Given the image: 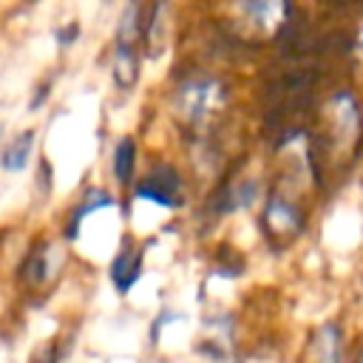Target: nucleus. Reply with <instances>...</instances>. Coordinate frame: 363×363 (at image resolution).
<instances>
[{"label": "nucleus", "instance_id": "obj_2", "mask_svg": "<svg viewBox=\"0 0 363 363\" xmlns=\"http://www.w3.org/2000/svg\"><path fill=\"white\" fill-rule=\"evenodd\" d=\"M230 11L255 37H275L289 23V0H230Z\"/></svg>", "mask_w": 363, "mask_h": 363}, {"label": "nucleus", "instance_id": "obj_11", "mask_svg": "<svg viewBox=\"0 0 363 363\" xmlns=\"http://www.w3.org/2000/svg\"><path fill=\"white\" fill-rule=\"evenodd\" d=\"M45 275H48V247H37L23 264V278L31 284H40L45 281Z\"/></svg>", "mask_w": 363, "mask_h": 363}, {"label": "nucleus", "instance_id": "obj_10", "mask_svg": "<svg viewBox=\"0 0 363 363\" xmlns=\"http://www.w3.org/2000/svg\"><path fill=\"white\" fill-rule=\"evenodd\" d=\"M133 164H136V142L130 136L119 139V145L113 147V176L128 184L130 176H133Z\"/></svg>", "mask_w": 363, "mask_h": 363}, {"label": "nucleus", "instance_id": "obj_6", "mask_svg": "<svg viewBox=\"0 0 363 363\" xmlns=\"http://www.w3.org/2000/svg\"><path fill=\"white\" fill-rule=\"evenodd\" d=\"M303 224V216L301 210L281 193H272L267 199V207H264V227L269 230V235H278V238H292Z\"/></svg>", "mask_w": 363, "mask_h": 363}, {"label": "nucleus", "instance_id": "obj_4", "mask_svg": "<svg viewBox=\"0 0 363 363\" xmlns=\"http://www.w3.org/2000/svg\"><path fill=\"white\" fill-rule=\"evenodd\" d=\"M329 128H332V136L340 147H352V142L360 136V108H357V99L349 94V91H337L332 99H329Z\"/></svg>", "mask_w": 363, "mask_h": 363}, {"label": "nucleus", "instance_id": "obj_8", "mask_svg": "<svg viewBox=\"0 0 363 363\" xmlns=\"http://www.w3.org/2000/svg\"><path fill=\"white\" fill-rule=\"evenodd\" d=\"M312 363H340V335L335 326H323L312 340Z\"/></svg>", "mask_w": 363, "mask_h": 363}, {"label": "nucleus", "instance_id": "obj_1", "mask_svg": "<svg viewBox=\"0 0 363 363\" xmlns=\"http://www.w3.org/2000/svg\"><path fill=\"white\" fill-rule=\"evenodd\" d=\"M221 105H224V88H221V82H216L210 77H196V79H187L184 85H179L176 111L190 125H204L213 113L221 111Z\"/></svg>", "mask_w": 363, "mask_h": 363}, {"label": "nucleus", "instance_id": "obj_9", "mask_svg": "<svg viewBox=\"0 0 363 363\" xmlns=\"http://www.w3.org/2000/svg\"><path fill=\"white\" fill-rule=\"evenodd\" d=\"M31 145H34V133H31V130L23 133V136H17V139L0 153V164H3L6 170H23L26 162H28V156H31Z\"/></svg>", "mask_w": 363, "mask_h": 363}, {"label": "nucleus", "instance_id": "obj_7", "mask_svg": "<svg viewBox=\"0 0 363 363\" xmlns=\"http://www.w3.org/2000/svg\"><path fill=\"white\" fill-rule=\"evenodd\" d=\"M139 275H142V250L139 247L119 250L116 258L111 261V284L125 295L139 281Z\"/></svg>", "mask_w": 363, "mask_h": 363}, {"label": "nucleus", "instance_id": "obj_3", "mask_svg": "<svg viewBox=\"0 0 363 363\" xmlns=\"http://www.w3.org/2000/svg\"><path fill=\"white\" fill-rule=\"evenodd\" d=\"M142 14H139V6L133 3L119 26V37H116V54H113V79L122 91H128L136 77H139V60H136V48H139V40H142Z\"/></svg>", "mask_w": 363, "mask_h": 363}, {"label": "nucleus", "instance_id": "obj_5", "mask_svg": "<svg viewBox=\"0 0 363 363\" xmlns=\"http://www.w3.org/2000/svg\"><path fill=\"white\" fill-rule=\"evenodd\" d=\"M136 196L145 201H153L159 207H179L182 204V179L170 164H159L139 182Z\"/></svg>", "mask_w": 363, "mask_h": 363}, {"label": "nucleus", "instance_id": "obj_13", "mask_svg": "<svg viewBox=\"0 0 363 363\" xmlns=\"http://www.w3.org/2000/svg\"><path fill=\"white\" fill-rule=\"evenodd\" d=\"M357 363H363V352H360V357H357Z\"/></svg>", "mask_w": 363, "mask_h": 363}, {"label": "nucleus", "instance_id": "obj_12", "mask_svg": "<svg viewBox=\"0 0 363 363\" xmlns=\"http://www.w3.org/2000/svg\"><path fill=\"white\" fill-rule=\"evenodd\" d=\"M111 204V196L108 193H102V190H94L85 201H82V207H77V213H74V221H71V230H68V235L74 238L77 235V227H79V221L88 216V213H94V210H99V207H108Z\"/></svg>", "mask_w": 363, "mask_h": 363}]
</instances>
